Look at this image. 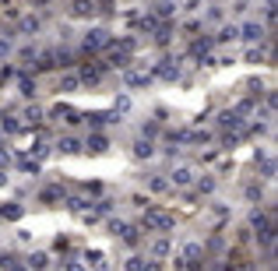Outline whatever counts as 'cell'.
I'll list each match as a JSON object with an SVG mask.
<instances>
[{"mask_svg": "<svg viewBox=\"0 0 278 271\" xmlns=\"http://www.w3.org/2000/svg\"><path fill=\"white\" fill-rule=\"evenodd\" d=\"M0 215H4V218H18V215H21V208H4Z\"/></svg>", "mask_w": 278, "mask_h": 271, "instance_id": "obj_32", "label": "cell"}, {"mask_svg": "<svg viewBox=\"0 0 278 271\" xmlns=\"http://www.w3.org/2000/svg\"><path fill=\"white\" fill-rule=\"evenodd\" d=\"M109 229H113L116 236H123V229H127V222H120V218H113V222H109Z\"/></svg>", "mask_w": 278, "mask_h": 271, "instance_id": "obj_29", "label": "cell"}, {"mask_svg": "<svg viewBox=\"0 0 278 271\" xmlns=\"http://www.w3.org/2000/svg\"><path fill=\"white\" fill-rule=\"evenodd\" d=\"M46 261H50V257L39 250V253H32V257H28V268H46Z\"/></svg>", "mask_w": 278, "mask_h": 271, "instance_id": "obj_23", "label": "cell"}, {"mask_svg": "<svg viewBox=\"0 0 278 271\" xmlns=\"http://www.w3.org/2000/svg\"><path fill=\"white\" fill-rule=\"evenodd\" d=\"M88 152H106V138H102V134H92V138H88Z\"/></svg>", "mask_w": 278, "mask_h": 271, "instance_id": "obj_15", "label": "cell"}, {"mask_svg": "<svg viewBox=\"0 0 278 271\" xmlns=\"http://www.w3.org/2000/svg\"><path fill=\"white\" fill-rule=\"evenodd\" d=\"M85 261H88L92 268H99L102 264V250H88V257H85Z\"/></svg>", "mask_w": 278, "mask_h": 271, "instance_id": "obj_27", "label": "cell"}, {"mask_svg": "<svg viewBox=\"0 0 278 271\" xmlns=\"http://www.w3.org/2000/svg\"><path fill=\"white\" fill-rule=\"evenodd\" d=\"M240 36V25H226L222 32H218V42H229V39H236Z\"/></svg>", "mask_w": 278, "mask_h": 271, "instance_id": "obj_18", "label": "cell"}, {"mask_svg": "<svg viewBox=\"0 0 278 271\" xmlns=\"http://www.w3.org/2000/svg\"><path fill=\"white\" fill-rule=\"evenodd\" d=\"M155 74H158V78H162V81H176V78H180V67H173L169 60H162V67H158Z\"/></svg>", "mask_w": 278, "mask_h": 271, "instance_id": "obj_8", "label": "cell"}, {"mask_svg": "<svg viewBox=\"0 0 278 271\" xmlns=\"http://www.w3.org/2000/svg\"><path fill=\"white\" fill-rule=\"evenodd\" d=\"M102 46H109V32H106V28H92V32H85V50H88V53H95Z\"/></svg>", "mask_w": 278, "mask_h": 271, "instance_id": "obj_1", "label": "cell"}, {"mask_svg": "<svg viewBox=\"0 0 278 271\" xmlns=\"http://www.w3.org/2000/svg\"><path fill=\"white\" fill-rule=\"evenodd\" d=\"M7 268H11V271H28V264H18V261H11Z\"/></svg>", "mask_w": 278, "mask_h": 271, "instance_id": "obj_35", "label": "cell"}, {"mask_svg": "<svg viewBox=\"0 0 278 271\" xmlns=\"http://www.w3.org/2000/svg\"><path fill=\"white\" fill-rule=\"evenodd\" d=\"M56 198H60V190H56V187H50V190H42V201H56Z\"/></svg>", "mask_w": 278, "mask_h": 271, "instance_id": "obj_30", "label": "cell"}, {"mask_svg": "<svg viewBox=\"0 0 278 271\" xmlns=\"http://www.w3.org/2000/svg\"><path fill=\"white\" fill-rule=\"evenodd\" d=\"M78 85H81V78H78V74H67V78L60 81V92H74Z\"/></svg>", "mask_w": 278, "mask_h": 271, "instance_id": "obj_17", "label": "cell"}, {"mask_svg": "<svg viewBox=\"0 0 278 271\" xmlns=\"http://www.w3.org/2000/svg\"><path fill=\"white\" fill-rule=\"evenodd\" d=\"M144 229H162V233H169L173 229V218L166 212H148V215H144Z\"/></svg>", "mask_w": 278, "mask_h": 271, "instance_id": "obj_2", "label": "cell"}, {"mask_svg": "<svg viewBox=\"0 0 278 271\" xmlns=\"http://www.w3.org/2000/svg\"><path fill=\"white\" fill-rule=\"evenodd\" d=\"M0 187H7V173L4 169H0Z\"/></svg>", "mask_w": 278, "mask_h": 271, "instance_id": "obj_36", "label": "cell"}, {"mask_svg": "<svg viewBox=\"0 0 278 271\" xmlns=\"http://www.w3.org/2000/svg\"><path fill=\"white\" fill-rule=\"evenodd\" d=\"M190 180H194V169H190V165H180V169H173L169 183H176V187H187Z\"/></svg>", "mask_w": 278, "mask_h": 271, "instance_id": "obj_6", "label": "cell"}, {"mask_svg": "<svg viewBox=\"0 0 278 271\" xmlns=\"http://www.w3.org/2000/svg\"><path fill=\"white\" fill-rule=\"evenodd\" d=\"M166 187H169V180H162V176H155V180H152V190H155V194H162Z\"/></svg>", "mask_w": 278, "mask_h": 271, "instance_id": "obj_28", "label": "cell"}, {"mask_svg": "<svg viewBox=\"0 0 278 271\" xmlns=\"http://www.w3.org/2000/svg\"><path fill=\"white\" fill-rule=\"evenodd\" d=\"M201 257H204V247H197V243H187V247H183L187 268H201Z\"/></svg>", "mask_w": 278, "mask_h": 271, "instance_id": "obj_4", "label": "cell"}, {"mask_svg": "<svg viewBox=\"0 0 278 271\" xmlns=\"http://www.w3.org/2000/svg\"><path fill=\"white\" fill-rule=\"evenodd\" d=\"M18 25H21V32H25V36H35V32H39V28H42V21L35 18V14H28V18H21Z\"/></svg>", "mask_w": 278, "mask_h": 271, "instance_id": "obj_10", "label": "cell"}, {"mask_svg": "<svg viewBox=\"0 0 278 271\" xmlns=\"http://www.w3.org/2000/svg\"><path fill=\"white\" fill-rule=\"evenodd\" d=\"M92 14H95L92 0H74V4H70V18H92Z\"/></svg>", "mask_w": 278, "mask_h": 271, "instance_id": "obj_5", "label": "cell"}, {"mask_svg": "<svg viewBox=\"0 0 278 271\" xmlns=\"http://www.w3.org/2000/svg\"><path fill=\"white\" fill-rule=\"evenodd\" d=\"M222 127H232V130H240L243 127V120H240V113H222V120H218Z\"/></svg>", "mask_w": 278, "mask_h": 271, "instance_id": "obj_13", "label": "cell"}, {"mask_svg": "<svg viewBox=\"0 0 278 271\" xmlns=\"http://www.w3.org/2000/svg\"><path fill=\"white\" fill-rule=\"evenodd\" d=\"M152 253H155V257H169V239H155Z\"/></svg>", "mask_w": 278, "mask_h": 271, "instance_id": "obj_16", "label": "cell"}, {"mask_svg": "<svg viewBox=\"0 0 278 271\" xmlns=\"http://www.w3.org/2000/svg\"><path fill=\"white\" fill-rule=\"evenodd\" d=\"M173 11H176V7H173L169 0H158V4H155V14H158V18H169Z\"/></svg>", "mask_w": 278, "mask_h": 271, "instance_id": "obj_21", "label": "cell"}, {"mask_svg": "<svg viewBox=\"0 0 278 271\" xmlns=\"http://www.w3.org/2000/svg\"><path fill=\"white\" fill-rule=\"evenodd\" d=\"M240 36H243L246 42H261V39H264V25L246 21V25H240Z\"/></svg>", "mask_w": 278, "mask_h": 271, "instance_id": "obj_3", "label": "cell"}, {"mask_svg": "<svg viewBox=\"0 0 278 271\" xmlns=\"http://www.w3.org/2000/svg\"><path fill=\"white\" fill-rule=\"evenodd\" d=\"M46 4H53V0H35V7H46Z\"/></svg>", "mask_w": 278, "mask_h": 271, "instance_id": "obj_37", "label": "cell"}, {"mask_svg": "<svg viewBox=\"0 0 278 271\" xmlns=\"http://www.w3.org/2000/svg\"><path fill=\"white\" fill-rule=\"evenodd\" d=\"M11 50H14V39H11V36H4V39H0V56H7Z\"/></svg>", "mask_w": 278, "mask_h": 271, "instance_id": "obj_26", "label": "cell"}, {"mask_svg": "<svg viewBox=\"0 0 278 271\" xmlns=\"http://www.w3.org/2000/svg\"><path fill=\"white\" fill-rule=\"evenodd\" d=\"M70 212H85V208H88V201H85V198H70Z\"/></svg>", "mask_w": 278, "mask_h": 271, "instance_id": "obj_25", "label": "cell"}, {"mask_svg": "<svg viewBox=\"0 0 278 271\" xmlns=\"http://www.w3.org/2000/svg\"><path fill=\"white\" fill-rule=\"evenodd\" d=\"M215 190V180H201V194H211Z\"/></svg>", "mask_w": 278, "mask_h": 271, "instance_id": "obj_33", "label": "cell"}, {"mask_svg": "<svg viewBox=\"0 0 278 271\" xmlns=\"http://www.w3.org/2000/svg\"><path fill=\"white\" fill-rule=\"evenodd\" d=\"M0 127H4V134H18L21 127H18V120H11L7 113H4V120H0Z\"/></svg>", "mask_w": 278, "mask_h": 271, "instance_id": "obj_22", "label": "cell"}, {"mask_svg": "<svg viewBox=\"0 0 278 271\" xmlns=\"http://www.w3.org/2000/svg\"><path fill=\"white\" fill-rule=\"evenodd\" d=\"M123 81H127V88H144L152 78H148V74H134V71H127V74H123Z\"/></svg>", "mask_w": 278, "mask_h": 271, "instance_id": "obj_9", "label": "cell"}, {"mask_svg": "<svg viewBox=\"0 0 278 271\" xmlns=\"http://www.w3.org/2000/svg\"><path fill=\"white\" fill-rule=\"evenodd\" d=\"M116 109L127 113V109H130V99H127V95H120V99H116Z\"/></svg>", "mask_w": 278, "mask_h": 271, "instance_id": "obj_31", "label": "cell"}, {"mask_svg": "<svg viewBox=\"0 0 278 271\" xmlns=\"http://www.w3.org/2000/svg\"><path fill=\"white\" fill-rule=\"evenodd\" d=\"M250 225H254V229H268L271 222H268V215H264V212H254V215H250Z\"/></svg>", "mask_w": 278, "mask_h": 271, "instance_id": "obj_20", "label": "cell"}, {"mask_svg": "<svg viewBox=\"0 0 278 271\" xmlns=\"http://www.w3.org/2000/svg\"><path fill=\"white\" fill-rule=\"evenodd\" d=\"M18 88H21V95H28V99H32V95L39 92V88H35V81H32V78H21V81H18Z\"/></svg>", "mask_w": 278, "mask_h": 271, "instance_id": "obj_19", "label": "cell"}, {"mask_svg": "<svg viewBox=\"0 0 278 271\" xmlns=\"http://www.w3.org/2000/svg\"><path fill=\"white\" fill-rule=\"evenodd\" d=\"M64 271H85V268H81L78 261H67V264H64Z\"/></svg>", "mask_w": 278, "mask_h": 271, "instance_id": "obj_34", "label": "cell"}, {"mask_svg": "<svg viewBox=\"0 0 278 271\" xmlns=\"http://www.w3.org/2000/svg\"><path fill=\"white\" fill-rule=\"evenodd\" d=\"M152 155H155V145H152L148 138L134 141V159H152Z\"/></svg>", "mask_w": 278, "mask_h": 271, "instance_id": "obj_7", "label": "cell"}, {"mask_svg": "<svg viewBox=\"0 0 278 271\" xmlns=\"http://www.w3.org/2000/svg\"><path fill=\"white\" fill-rule=\"evenodd\" d=\"M211 50V39H197L194 46H190V53H208Z\"/></svg>", "mask_w": 278, "mask_h": 271, "instance_id": "obj_24", "label": "cell"}, {"mask_svg": "<svg viewBox=\"0 0 278 271\" xmlns=\"http://www.w3.org/2000/svg\"><path fill=\"white\" fill-rule=\"evenodd\" d=\"M56 148H60L64 155H74V152H81V145H78V138H60V145H56Z\"/></svg>", "mask_w": 278, "mask_h": 271, "instance_id": "obj_12", "label": "cell"}, {"mask_svg": "<svg viewBox=\"0 0 278 271\" xmlns=\"http://www.w3.org/2000/svg\"><path fill=\"white\" fill-rule=\"evenodd\" d=\"M127 60H130V50L127 46L116 50V53H109V64H116V67H127Z\"/></svg>", "mask_w": 278, "mask_h": 271, "instance_id": "obj_14", "label": "cell"}, {"mask_svg": "<svg viewBox=\"0 0 278 271\" xmlns=\"http://www.w3.org/2000/svg\"><path fill=\"white\" fill-rule=\"evenodd\" d=\"M81 81H88V85H99V78H102V67H81V74H78Z\"/></svg>", "mask_w": 278, "mask_h": 271, "instance_id": "obj_11", "label": "cell"}]
</instances>
